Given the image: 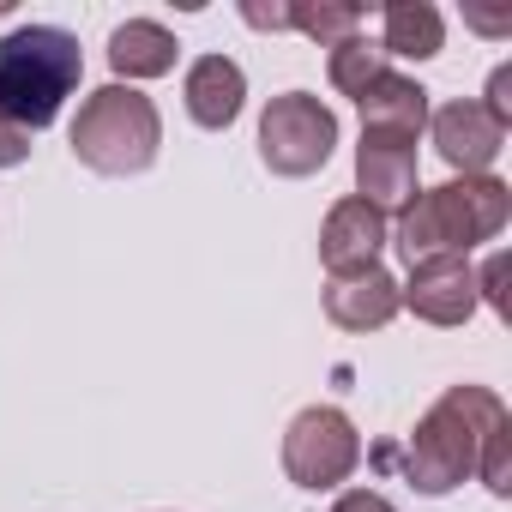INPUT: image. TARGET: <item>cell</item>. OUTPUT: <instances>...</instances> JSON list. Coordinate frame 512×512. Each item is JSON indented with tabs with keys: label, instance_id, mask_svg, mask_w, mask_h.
<instances>
[{
	"label": "cell",
	"instance_id": "8fae6325",
	"mask_svg": "<svg viewBox=\"0 0 512 512\" xmlns=\"http://www.w3.org/2000/svg\"><path fill=\"white\" fill-rule=\"evenodd\" d=\"M181 103H187L193 127H205V133L235 127V115H241V103H247V73H241V61H229V55H199V61L187 67V79H181Z\"/></svg>",
	"mask_w": 512,
	"mask_h": 512
},
{
	"label": "cell",
	"instance_id": "7402d4cb",
	"mask_svg": "<svg viewBox=\"0 0 512 512\" xmlns=\"http://www.w3.org/2000/svg\"><path fill=\"white\" fill-rule=\"evenodd\" d=\"M241 19H247L253 31H290V0H284V7H260V0H247Z\"/></svg>",
	"mask_w": 512,
	"mask_h": 512
},
{
	"label": "cell",
	"instance_id": "ac0fdd59",
	"mask_svg": "<svg viewBox=\"0 0 512 512\" xmlns=\"http://www.w3.org/2000/svg\"><path fill=\"white\" fill-rule=\"evenodd\" d=\"M476 476L488 482L494 500H512V416L482 440V452H476Z\"/></svg>",
	"mask_w": 512,
	"mask_h": 512
},
{
	"label": "cell",
	"instance_id": "4fadbf2b",
	"mask_svg": "<svg viewBox=\"0 0 512 512\" xmlns=\"http://www.w3.org/2000/svg\"><path fill=\"white\" fill-rule=\"evenodd\" d=\"M356 109H362V133H386V139L416 145V133L428 127V91L410 73H392V67L356 97Z\"/></svg>",
	"mask_w": 512,
	"mask_h": 512
},
{
	"label": "cell",
	"instance_id": "7a4b0ae2",
	"mask_svg": "<svg viewBox=\"0 0 512 512\" xmlns=\"http://www.w3.org/2000/svg\"><path fill=\"white\" fill-rule=\"evenodd\" d=\"M506 422V404L500 392L488 386H446L422 422L410 428V446H404V482L416 494H452L464 476H476V452L482 440Z\"/></svg>",
	"mask_w": 512,
	"mask_h": 512
},
{
	"label": "cell",
	"instance_id": "8992f818",
	"mask_svg": "<svg viewBox=\"0 0 512 512\" xmlns=\"http://www.w3.org/2000/svg\"><path fill=\"white\" fill-rule=\"evenodd\" d=\"M362 464V434L338 404H308L290 428H284V476L296 488L332 494L356 476Z\"/></svg>",
	"mask_w": 512,
	"mask_h": 512
},
{
	"label": "cell",
	"instance_id": "9a60e30c",
	"mask_svg": "<svg viewBox=\"0 0 512 512\" xmlns=\"http://www.w3.org/2000/svg\"><path fill=\"white\" fill-rule=\"evenodd\" d=\"M446 49V19L428 0H392L380 13V55H398V61H434Z\"/></svg>",
	"mask_w": 512,
	"mask_h": 512
},
{
	"label": "cell",
	"instance_id": "44dd1931",
	"mask_svg": "<svg viewBox=\"0 0 512 512\" xmlns=\"http://www.w3.org/2000/svg\"><path fill=\"white\" fill-rule=\"evenodd\" d=\"M31 157V133L25 127H13L7 115H0V169H19Z\"/></svg>",
	"mask_w": 512,
	"mask_h": 512
},
{
	"label": "cell",
	"instance_id": "603a6c76",
	"mask_svg": "<svg viewBox=\"0 0 512 512\" xmlns=\"http://www.w3.org/2000/svg\"><path fill=\"white\" fill-rule=\"evenodd\" d=\"M332 512H398L386 494H374V488H350V494H338V506Z\"/></svg>",
	"mask_w": 512,
	"mask_h": 512
},
{
	"label": "cell",
	"instance_id": "277c9868",
	"mask_svg": "<svg viewBox=\"0 0 512 512\" xmlns=\"http://www.w3.org/2000/svg\"><path fill=\"white\" fill-rule=\"evenodd\" d=\"M163 145V115L139 85H103L73 115V157L97 175H145Z\"/></svg>",
	"mask_w": 512,
	"mask_h": 512
},
{
	"label": "cell",
	"instance_id": "3957f363",
	"mask_svg": "<svg viewBox=\"0 0 512 512\" xmlns=\"http://www.w3.org/2000/svg\"><path fill=\"white\" fill-rule=\"evenodd\" d=\"M85 79L79 37L61 25H19L0 37V115L25 133H43L61 121L67 97Z\"/></svg>",
	"mask_w": 512,
	"mask_h": 512
},
{
	"label": "cell",
	"instance_id": "d6986e66",
	"mask_svg": "<svg viewBox=\"0 0 512 512\" xmlns=\"http://www.w3.org/2000/svg\"><path fill=\"white\" fill-rule=\"evenodd\" d=\"M506 272H512L506 253H488V266L476 272V302H488L500 320H506Z\"/></svg>",
	"mask_w": 512,
	"mask_h": 512
},
{
	"label": "cell",
	"instance_id": "2e32d148",
	"mask_svg": "<svg viewBox=\"0 0 512 512\" xmlns=\"http://www.w3.org/2000/svg\"><path fill=\"white\" fill-rule=\"evenodd\" d=\"M380 73H386V55H380V43H368L362 31L344 37V43H332V55H326V79H332V91H344V97H362Z\"/></svg>",
	"mask_w": 512,
	"mask_h": 512
},
{
	"label": "cell",
	"instance_id": "ba28073f",
	"mask_svg": "<svg viewBox=\"0 0 512 512\" xmlns=\"http://www.w3.org/2000/svg\"><path fill=\"white\" fill-rule=\"evenodd\" d=\"M428 133H434V151L446 157V169H458V175H488L494 157L506 151V127L476 97L428 109Z\"/></svg>",
	"mask_w": 512,
	"mask_h": 512
},
{
	"label": "cell",
	"instance_id": "9c48e42d",
	"mask_svg": "<svg viewBox=\"0 0 512 512\" xmlns=\"http://www.w3.org/2000/svg\"><path fill=\"white\" fill-rule=\"evenodd\" d=\"M398 308H410L422 326H464L476 302V266L470 260H422L410 266V284H398Z\"/></svg>",
	"mask_w": 512,
	"mask_h": 512
},
{
	"label": "cell",
	"instance_id": "e0dca14e",
	"mask_svg": "<svg viewBox=\"0 0 512 512\" xmlns=\"http://www.w3.org/2000/svg\"><path fill=\"white\" fill-rule=\"evenodd\" d=\"M290 31L332 49V43L362 31V7H350V0H290Z\"/></svg>",
	"mask_w": 512,
	"mask_h": 512
},
{
	"label": "cell",
	"instance_id": "30bf717a",
	"mask_svg": "<svg viewBox=\"0 0 512 512\" xmlns=\"http://www.w3.org/2000/svg\"><path fill=\"white\" fill-rule=\"evenodd\" d=\"M416 145L410 139H386V133H362L356 145V199H368L374 211H404L416 199Z\"/></svg>",
	"mask_w": 512,
	"mask_h": 512
},
{
	"label": "cell",
	"instance_id": "5b68a950",
	"mask_svg": "<svg viewBox=\"0 0 512 512\" xmlns=\"http://www.w3.org/2000/svg\"><path fill=\"white\" fill-rule=\"evenodd\" d=\"M338 151V115L314 97V91H284L266 103L260 115V163L284 181H302L314 169H326Z\"/></svg>",
	"mask_w": 512,
	"mask_h": 512
},
{
	"label": "cell",
	"instance_id": "cb8c5ba5",
	"mask_svg": "<svg viewBox=\"0 0 512 512\" xmlns=\"http://www.w3.org/2000/svg\"><path fill=\"white\" fill-rule=\"evenodd\" d=\"M7 7H13V0H0V13H7Z\"/></svg>",
	"mask_w": 512,
	"mask_h": 512
},
{
	"label": "cell",
	"instance_id": "5bb4252c",
	"mask_svg": "<svg viewBox=\"0 0 512 512\" xmlns=\"http://www.w3.org/2000/svg\"><path fill=\"white\" fill-rule=\"evenodd\" d=\"M175 55H181V43H175V31H163L157 19H127V25H115V37H109L115 85H121V79H127V85L163 79V73H175Z\"/></svg>",
	"mask_w": 512,
	"mask_h": 512
},
{
	"label": "cell",
	"instance_id": "6da1fadb",
	"mask_svg": "<svg viewBox=\"0 0 512 512\" xmlns=\"http://www.w3.org/2000/svg\"><path fill=\"white\" fill-rule=\"evenodd\" d=\"M512 217V187L500 175H452L440 187H416V199L398 211V253L404 266L422 260H470V247L494 241Z\"/></svg>",
	"mask_w": 512,
	"mask_h": 512
},
{
	"label": "cell",
	"instance_id": "7c38bea8",
	"mask_svg": "<svg viewBox=\"0 0 512 512\" xmlns=\"http://www.w3.org/2000/svg\"><path fill=\"white\" fill-rule=\"evenodd\" d=\"M326 320L338 332H380L398 320V278L386 266L356 272V278H332L326 284Z\"/></svg>",
	"mask_w": 512,
	"mask_h": 512
},
{
	"label": "cell",
	"instance_id": "52a82bcc",
	"mask_svg": "<svg viewBox=\"0 0 512 512\" xmlns=\"http://www.w3.org/2000/svg\"><path fill=\"white\" fill-rule=\"evenodd\" d=\"M392 229H386V211H374L368 199H338L320 223V266L332 278H356V272H374L380 253H386Z\"/></svg>",
	"mask_w": 512,
	"mask_h": 512
},
{
	"label": "cell",
	"instance_id": "ffe728a7",
	"mask_svg": "<svg viewBox=\"0 0 512 512\" xmlns=\"http://www.w3.org/2000/svg\"><path fill=\"white\" fill-rule=\"evenodd\" d=\"M500 127H512V67H494V79H488V103H482Z\"/></svg>",
	"mask_w": 512,
	"mask_h": 512
}]
</instances>
